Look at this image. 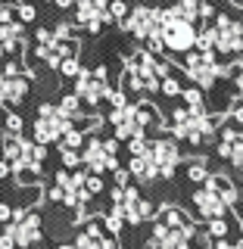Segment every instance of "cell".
<instances>
[{
	"mask_svg": "<svg viewBox=\"0 0 243 249\" xmlns=\"http://www.w3.org/2000/svg\"><path fill=\"white\" fill-rule=\"evenodd\" d=\"M181 97H184V106L190 112H206V103H203V93H200L197 84L193 88H181Z\"/></svg>",
	"mask_w": 243,
	"mask_h": 249,
	"instance_id": "ffe728a7",
	"label": "cell"
},
{
	"mask_svg": "<svg viewBox=\"0 0 243 249\" xmlns=\"http://www.w3.org/2000/svg\"><path fill=\"white\" fill-rule=\"evenodd\" d=\"M128 171H131V178H137V181H156L159 178V168H156V162L150 159V156H131V165H128Z\"/></svg>",
	"mask_w": 243,
	"mask_h": 249,
	"instance_id": "ac0fdd59",
	"label": "cell"
},
{
	"mask_svg": "<svg viewBox=\"0 0 243 249\" xmlns=\"http://www.w3.org/2000/svg\"><path fill=\"white\" fill-rule=\"evenodd\" d=\"M168 131H171V137L200 146V143H206V140H212L215 122H212V115H209V112H190L187 106H178L175 112H171Z\"/></svg>",
	"mask_w": 243,
	"mask_h": 249,
	"instance_id": "7a4b0ae2",
	"label": "cell"
},
{
	"mask_svg": "<svg viewBox=\"0 0 243 249\" xmlns=\"http://www.w3.org/2000/svg\"><path fill=\"white\" fill-rule=\"evenodd\" d=\"M122 25L140 44H147L150 37H159V31H162V10L159 6H134V10L125 16Z\"/></svg>",
	"mask_w": 243,
	"mask_h": 249,
	"instance_id": "52a82bcc",
	"label": "cell"
},
{
	"mask_svg": "<svg viewBox=\"0 0 243 249\" xmlns=\"http://www.w3.org/2000/svg\"><path fill=\"white\" fill-rule=\"evenodd\" d=\"M131 112H134V122L140 128H150V124H159V112L150 106V103H131Z\"/></svg>",
	"mask_w": 243,
	"mask_h": 249,
	"instance_id": "d6986e66",
	"label": "cell"
},
{
	"mask_svg": "<svg viewBox=\"0 0 243 249\" xmlns=\"http://www.w3.org/2000/svg\"><path fill=\"white\" fill-rule=\"evenodd\" d=\"M22 128H25V124H22V115H16V112L6 115V131H13V134H22Z\"/></svg>",
	"mask_w": 243,
	"mask_h": 249,
	"instance_id": "e575fe53",
	"label": "cell"
},
{
	"mask_svg": "<svg viewBox=\"0 0 243 249\" xmlns=\"http://www.w3.org/2000/svg\"><path fill=\"white\" fill-rule=\"evenodd\" d=\"M106 66H97V69H81L75 75V93L81 97L84 106H97L100 100H106Z\"/></svg>",
	"mask_w": 243,
	"mask_h": 249,
	"instance_id": "ba28073f",
	"label": "cell"
},
{
	"mask_svg": "<svg viewBox=\"0 0 243 249\" xmlns=\"http://www.w3.org/2000/svg\"><path fill=\"white\" fill-rule=\"evenodd\" d=\"M200 19H215V10H212V3H206V0L200 3Z\"/></svg>",
	"mask_w": 243,
	"mask_h": 249,
	"instance_id": "f35d334b",
	"label": "cell"
},
{
	"mask_svg": "<svg viewBox=\"0 0 243 249\" xmlns=\"http://www.w3.org/2000/svg\"><path fill=\"white\" fill-rule=\"evenodd\" d=\"M47 199H50V202H62V199H66V190H62L59 184H53L50 190H47Z\"/></svg>",
	"mask_w": 243,
	"mask_h": 249,
	"instance_id": "8d00e7d4",
	"label": "cell"
},
{
	"mask_svg": "<svg viewBox=\"0 0 243 249\" xmlns=\"http://www.w3.org/2000/svg\"><path fill=\"white\" fill-rule=\"evenodd\" d=\"M112 181H115V187H128V184H131V171L119 165V168L112 171Z\"/></svg>",
	"mask_w": 243,
	"mask_h": 249,
	"instance_id": "836d02e7",
	"label": "cell"
},
{
	"mask_svg": "<svg viewBox=\"0 0 243 249\" xmlns=\"http://www.w3.org/2000/svg\"><path fill=\"white\" fill-rule=\"evenodd\" d=\"M197 50H203V53H215V31L212 28H206V31H197Z\"/></svg>",
	"mask_w": 243,
	"mask_h": 249,
	"instance_id": "603a6c76",
	"label": "cell"
},
{
	"mask_svg": "<svg viewBox=\"0 0 243 249\" xmlns=\"http://www.w3.org/2000/svg\"><path fill=\"white\" fill-rule=\"evenodd\" d=\"M59 72L66 75V78H75L78 72H81V66H78V56H75V59H66V62L59 66Z\"/></svg>",
	"mask_w": 243,
	"mask_h": 249,
	"instance_id": "d6a6232c",
	"label": "cell"
},
{
	"mask_svg": "<svg viewBox=\"0 0 243 249\" xmlns=\"http://www.w3.org/2000/svg\"><path fill=\"white\" fill-rule=\"evenodd\" d=\"M237 231H240V237H243V218H240V221H237Z\"/></svg>",
	"mask_w": 243,
	"mask_h": 249,
	"instance_id": "ee69618b",
	"label": "cell"
},
{
	"mask_svg": "<svg viewBox=\"0 0 243 249\" xmlns=\"http://www.w3.org/2000/svg\"><path fill=\"white\" fill-rule=\"evenodd\" d=\"M59 156H62V165H66V168H78V165H81V153L72 150V146H59Z\"/></svg>",
	"mask_w": 243,
	"mask_h": 249,
	"instance_id": "d4e9b609",
	"label": "cell"
},
{
	"mask_svg": "<svg viewBox=\"0 0 243 249\" xmlns=\"http://www.w3.org/2000/svg\"><path fill=\"white\" fill-rule=\"evenodd\" d=\"M193 237H197V224H193L181 209L162 206L159 212H156L153 240H150L153 249H187Z\"/></svg>",
	"mask_w": 243,
	"mask_h": 249,
	"instance_id": "6da1fadb",
	"label": "cell"
},
{
	"mask_svg": "<svg viewBox=\"0 0 243 249\" xmlns=\"http://www.w3.org/2000/svg\"><path fill=\"white\" fill-rule=\"evenodd\" d=\"M13 233H16V246L28 249L41 240V212L37 209H25L16 212L13 209Z\"/></svg>",
	"mask_w": 243,
	"mask_h": 249,
	"instance_id": "8fae6325",
	"label": "cell"
},
{
	"mask_svg": "<svg viewBox=\"0 0 243 249\" xmlns=\"http://www.w3.org/2000/svg\"><path fill=\"white\" fill-rule=\"evenodd\" d=\"M53 35L56 37H75V25L72 22H59V25L53 28Z\"/></svg>",
	"mask_w": 243,
	"mask_h": 249,
	"instance_id": "d590c367",
	"label": "cell"
},
{
	"mask_svg": "<svg viewBox=\"0 0 243 249\" xmlns=\"http://www.w3.org/2000/svg\"><path fill=\"white\" fill-rule=\"evenodd\" d=\"M75 25H84L91 35L103 31V19H100L97 0H75Z\"/></svg>",
	"mask_w": 243,
	"mask_h": 249,
	"instance_id": "9a60e30c",
	"label": "cell"
},
{
	"mask_svg": "<svg viewBox=\"0 0 243 249\" xmlns=\"http://www.w3.org/2000/svg\"><path fill=\"white\" fill-rule=\"evenodd\" d=\"M203 184H206V187H209L212 193H218V196H222L224 202H228V209H231L234 202L240 199V190H237V187L231 184V178H224V175H212V171H209V178H206Z\"/></svg>",
	"mask_w": 243,
	"mask_h": 249,
	"instance_id": "e0dca14e",
	"label": "cell"
},
{
	"mask_svg": "<svg viewBox=\"0 0 243 249\" xmlns=\"http://www.w3.org/2000/svg\"><path fill=\"white\" fill-rule=\"evenodd\" d=\"M147 156L156 162L159 178H171L175 168H178V162H181V150H178V143H171V140H166V137L147 140Z\"/></svg>",
	"mask_w": 243,
	"mask_h": 249,
	"instance_id": "7c38bea8",
	"label": "cell"
},
{
	"mask_svg": "<svg viewBox=\"0 0 243 249\" xmlns=\"http://www.w3.org/2000/svg\"><path fill=\"white\" fill-rule=\"evenodd\" d=\"M66 128H72V119L59 109V103L37 106V119H35V140L37 143H59Z\"/></svg>",
	"mask_w": 243,
	"mask_h": 249,
	"instance_id": "5b68a950",
	"label": "cell"
},
{
	"mask_svg": "<svg viewBox=\"0 0 243 249\" xmlns=\"http://www.w3.org/2000/svg\"><path fill=\"white\" fill-rule=\"evenodd\" d=\"M125 16H128V6H125V0H109V22H125Z\"/></svg>",
	"mask_w": 243,
	"mask_h": 249,
	"instance_id": "cb8c5ba5",
	"label": "cell"
},
{
	"mask_svg": "<svg viewBox=\"0 0 243 249\" xmlns=\"http://www.w3.org/2000/svg\"><path fill=\"white\" fill-rule=\"evenodd\" d=\"M0 44L6 47V53L25 50V28H22L19 19L13 22H0Z\"/></svg>",
	"mask_w": 243,
	"mask_h": 249,
	"instance_id": "2e32d148",
	"label": "cell"
},
{
	"mask_svg": "<svg viewBox=\"0 0 243 249\" xmlns=\"http://www.w3.org/2000/svg\"><path fill=\"white\" fill-rule=\"evenodd\" d=\"M115 249H119V246H115Z\"/></svg>",
	"mask_w": 243,
	"mask_h": 249,
	"instance_id": "c3c4849f",
	"label": "cell"
},
{
	"mask_svg": "<svg viewBox=\"0 0 243 249\" xmlns=\"http://www.w3.org/2000/svg\"><path fill=\"white\" fill-rule=\"evenodd\" d=\"M28 93V78L19 72H0V103L3 106H19Z\"/></svg>",
	"mask_w": 243,
	"mask_h": 249,
	"instance_id": "4fadbf2b",
	"label": "cell"
},
{
	"mask_svg": "<svg viewBox=\"0 0 243 249\" xmlns=\"http://www.w3.org/2000/svg\"><path fill=\"white\" fill-rule=\"evenodd\" d=\"M228 159H231V165H234V168H240V171H243V140H234Z\"/></svg>",
	"mask_w": 243,
	"mask_h": 249,
	"instance_id": "f1b7e54d",
	"label": "cell"
},
{
	"mask_svg": "<svg viewBox=\"0 0 243 249\" xmlns=\"http://www.w3.org/2000/svg\"><path fill=\"white\" fill-rule=\"evenodd\" d=\"M59 249H75V243H62V246H59Z\"/></svg>",
	"mask_w": 243,
	"mask_h": 249,
	"instance_id": "f6af8a7d",
	"label": "cell"
},
{
	"mask_svg": "<svg viewBox=\"0 0 243 249\" xmlns=\"http://www.w3.org/2000/svg\"><path fill=\"white\" fill-rule=\"evenodd\" d=\"M240 196H243V187H240Z\"/></svg>",
	"mask_w": 243,
	"mask_h": 249,
	"instance_id": "7dc6e473",
	"label": "cell"
},
{
	"mask_svg": "<svg viewBox=\"0 0 243 249\" xmlns=\"http://www.w3.org/2000/svg\"><path fill=\"white\" fill-rule=\"evenodd\" d=\"M115 153H119V137H91L84 140L81 146V165L88 171H115L119 168V159H115Z\"/></svg>",
	"mask_w": 243,
	"mask_h": 249,
	"instance_id": "277c9868",
	"label": "cell"
},
{
	"mask_svg": "<svg viewBox=\"0 0 243 249\" xmlns=\"http://www.w3.org/2000/svg\"><path fill=\"white\" fill-rule=\"evenodd\" d=\"M203 249H234V243H228V237H222V240H215V237H203Z\"/></svg>",
	"mask_w": 243,
	"mask_h": 249,
	"instance_id": "1f68e13d",
	"label": "cell"
},
{
	"mask_svg": "<svg viewBox=\"0 0 243 249\" xmlns=\"http://www.w3.org/2000/svg\"><path fill=\"white\" fill-rule=\"evenodd\" d=\"M184 72L197 84L200 90H209L222 75V66H218L215 53H203V50H187L184 53Z\"/></svg>",
	"mask_w": 243,
	"mask_h": 249,
	"instance_id": "8992f818",
	"label": "cell"
},
{
	"mask_svg": "<svg viewBox=\"0 0 243 249\" xmlns=\"http://www.w3.org/2000/svg\"><path fill=\"white\" fill-rule=\"evenodd\" d=\"M53 3H56L59 10H72V6H75V0H53Z\"/></svg>",
	"mask_w": 243,
	"mask_h": 249,
	"instance_id": "b9f144b4",
	"label": "cell"
},
{
	"mask_svg": "<svg viewBox=\"0 0 243 249\" xmlns=\"http://www.w3.org/2000/svg\"><path fill=\"white\" fill-rule=\"evenodd\" d=\"M159 37H162V44H166V50L187 53V50H193V44H197V25H193L190 19H184V16H178L175 6H171V10H162Z\"/></svg>",
	"mask_w": 243,
	"mask_h": 249,
	"instance_id": "3957f363",
	"label": "cell"
},
{
	"mask_svg": "<svg viewBox=\"0 0 243 249\" xmlns=\"http://www.w3.org/2000/svg\"><path fill=\"white\" fill-rule=\"evenodd\" d=\"M209 237H215V240L228 237V221H224V218H212V221H209Z\"/></svg>",
	"mask_w": 243,
	"mask_h": 249,
	"instance_id": "83f0119b",
	"label": "cell"
},
{
	"mask_svg": "<svg viewBox=\"0 0 243 249\" xmlns=\"http://www.w3.org/2000/svg\"><path fill=\"white\" fill-rule=\"evenodd\" d=\"M159 93H166V97H181V84H178V78L166 75L159 81Z\"/></svg>",
	"mask_w": 243,
	"mask_h": 249,
	"instance_id": "484cf974",
	"label": "cell"
},
{
	"mask_svg": "<svg viewBox=\"0 0 243 249\" xmlns=\"http://www.w3.org/2000/svg\"><path fill=\"white\" fill-rule=\"evenodd\" d=\"M19 19L22 22H31V19H35V6H31V3H22L19 6Z\"/></svg>",
	"mask_w": 243,
	"mask_h": 249,
	"instance_id": "74e56055",
	"label": "cell"
},
{
	"mask_svg": "<svg viewBox=\"0 0 243 249\" xmlns=\"http://www.w3.org/2000/svg\"><path fill=\"white\" fill-rule=\"evenodd\" d=\"M84 184H88V190L93 193V196H100V193L106 190V184H103V178L97 175V171H88V175H84Z\"/></svg>",
	"mask_w": 243,
	"mask_h": 249,
	"instance_id": "4316f807",
	"label": "cell"
},
{
	"mask_svg": "<svg viewBox=\"0 0 243 249\" xmlns=\"http://www.w3.org/2000/svg\"><path fill=\"white\" fill-rule=\"evenodd\" d=\"M212 31H215V53L231 59L243 50V25L234 22L231 16H215Z\"/></svg>",
	"mask_w": 243,
	"mask_h": 249,
	"instance_id": "30bf717a",
	"label": "cell"
},
{
	"mask_svg": "<svg viewBox=\"0 0 243 249\" xmlns=\"http://www.w3.org/2000/svg\"><path fill=\"white\" fill-rule=\"evenodd\" d=\"M193 206H197L200 218H206V221H212V218H224V212H228V202L218 196V193H212L206 184L193 193Z\"/></svg>",
	"mask_w": 243,
	"mask_h": 249,
	"instance_id": "5bb4252c",
	"label": "cell"
},
{
	"mask_svg": "<svg viewBox=\"0 0 243 249\" xmlns=\"http://www.w3.org/2000/svg\"><path fill=\"white\" fill-rule=\"evenodd\" d=\"M237 97H240V103H243V72H237Z\"/></svg>",
	"mask_w": 243,
	"mask_h": 249,
	"instance_id": "7bdbcfd3",
	"label": "cell"
},
{
	"mask_svg": "<svg viewBox=\"0 0 243 249\" xmlns=\"http://www.w3.org/2000/svg\"><path fill=\"white\" fill-rule=\"evenodd\" d=\"M13 175V165H10V159H0V181L3 178H10Z\"/></svg>",
	"mask_w": 243,
	"mask_h": 249,
	"instance_id": "ab89813d",
	"label": "cell"
},
{
	"mask_svg": "<svg viewBox=\"0 0 243 249\" xmlns=\"http://www.w3.org/2000/svg\"><path fill=\"white\" fill-rule=\"evenodd\" d=\"M0 221H3V224H6V221H13V209L6 206V202H0Z\"/></svg>",
	"mask_w": 243,
	"mask_h": 249,
	"instance_id": "60d3db41",
	"label": "cell"
},
{
	"mask_svg": "<svg viewBox=\"0 0 243 249\" xmlns=\"http://www.w3.org/2000/svg\"><path fill=\"white\" fill-rule=\"evenodd\" d=\"M0 249H16V233H13V221H6V231L0 233Z\"/></svg>",
	"mask_w": 243,
	"mask_h": 249,
	"instance_id": "4dcf8cb0",
	"label": "cell"
},
{
	"mask_svg": "<svg viewBox=\"0 0 243 249\" xmlns=\"http://www.w3.org/2000/svg\"><path fill=\"white\" fill-rule=\"evenodd\" d=\"M59 109H62V112H66L69 115V119H78V115H81L84 112V103H81V97H78V93H66V97H62L59 100Z\"/></svg>",
	"mask_w": 243,
	"mask_h": 249,
	"instance_id": "44dd1931",
	"label": "cell"
},
{
	"mask_svg": "<svg viewBox=\"0 0 243 249\" xmlns=\"http://www.w3.org/2000/svg\"><path fill=\"white\" fill-rule=\"evenodd\" d=\"M187 178H190L193 184H203V181L209 178V168H206V162H203V159H193L190 165H187Z\"/></svg>",
	"mask_w": 243,
	"mask_h": 249,
	"instance_id": "7402d4cb",
	"label": "cell"
},
{
	"mask_svg": "<svg viewBox=\"0 0 243 249\" xmlns=\"http://www.w3.org/2000/svg\"><path fill=\"white\" fill-rule=\"evenodd\" d=\"M234 3H240V6H243V0H234Z\"/></svg>",
	"mask_w": 243,
	"mask_h": 249,
	"instance_id": "bcb514c9",
	"label": "cell"
},
{
	"mask_svg": "<svg viewBox=\"0 0 243 249\" xmlns=\"http://www.w3.org/2000/svg\"><path fill=\"white\" fill-rule=\"evenodd\" d=\"M112 202H119L122 206V212H125V221L128 224H144L147 218H153V206H150V199H144L140 196V190L137 187H115L112 190Z\"/></svg>",
	"mask_w": 243,
	"mask_h": 249,
	"instance_id": "9c48e42d",
	"label": "cell"
},
{
	"mask_svg": "<svg viewBox=\"0 0 243 249\" xmlns=\"http://www.w3.org/2000/svg\"><path fill=\"white\" fill-rule=\"evenodd\" d=\"M106 100L112 103V109L128 106V97H125V90H112V88H109V90H106Z\"/></svg>",
	"mask_w": 243,
	"mask_h": 249,
	"instance_id": "f546056e",
	"label": "cell"
}]
</instances>
